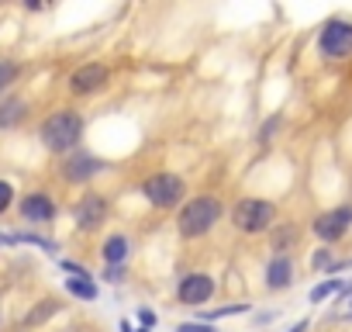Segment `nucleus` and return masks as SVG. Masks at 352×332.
Instances as JSON below:
<instances>
[{"mask_svg": "<svg viewBox=\"0 0 352 332\" xmlns=\"http://www.w3.org/2000/svg\"><path fill=\"white\" fill-rule=\"evenodd\" d=\"M38 138H42V145H45L49 152L69 156V152H76V145H80V138H83V118H80L76 111L63 107V111H56V114H49V118L42 121Z\"/></svg>", "mask_w": 352, "mask_h": 332, "instance_id": "obj_1", "label": "nucleus"}, {"mask_svg": "<svg viewBox=\"0 0 352 332\" xmlns=\"http://www.w3.org/2000/svg\"><path fill=\"white\" fill-rule=\"evenodd\" d=\"M221 215H225V205L218 198H190L176 215V229H180L184 239H201L221 222Z\"/></svg>", "mask_w": 352, "mask_h": 332, "instance_id": "obj_2", "label": "nucleus"}, {"mask_svg": "<svg viewBox=\"0 0 352 332\" xmlns=\"http://www.w3.org/2000/svg\"><path fill=\"white\" fill-rule=\"evenodd\" d=\"M232 225L239 232H245V236L273 232V225H276V205L266 201V198H242L232 208Z\"/></svg>", "mask_w": 352, "mask_h": 332, "instance_id": "obj_3", "label": "nucleus"}, {"mask_svg": "<svg viewBox=\"0 0 352 332\" xmlns=\"http://www.w3.org/2000/svg\"><path fill=\"white\" fill-rule=\"evenodd\" d=\"M142 194L152 208H176L187 198V184L176 174H152V177L142 180Z\"/></svg>", "mask_w": 352, "mask_h": 332, "instance_id": "obj_4", "label": "nucleus"}, {"mask_svg": "<svg viewBox=\"0 0 352 332\" xmlns=\"http://www.w3.org/2000/svg\"><path fill=\"white\" fill-rule=\"evenodd\" d=\"M318 49L324 59H352V21H342V18H331L321 25V35H318Z\"/></svg>", "mask_w": 352, "mask_h": 332, "instance_id": "obj_5", "label": "nucleus"}, {"mask_svg": "<svg viewBox=\"0 0 352 332\" xmlns=\"http://www.w3.org/2000/svg\"><path fill=\"white\" fill-rule=\"evenodd\" d=\"M314 236L324 242V246H331V242H338L349 229H352V208L349 205H342V208H331V211H321L318 218H314Z\"/></svg>", "mask_w": 352, "mask_h": 332, "instance_id": "obj_6", "label": "nucleus"}, {"mask_svg": "<svg viewBox=\"0 0 352 332\" xmlns=\"http://www.w3.org/2000/svg\"><path fill=\"white\" fill-rule=\"evenodd\" d=\"M211 294H214V277L204 270H194L176 284V301L180 304H204V301H211Z\"/></svg>", "mask_w": 352, "mask_h": 332, "instance_id": "obj_7", "label": "nucleus"}, {"mask_svg": "<svg viewBox=\"0 0 352 332\" xmlns=\"http://www.w3.org/2000/svg\"><path fill=\"white\" fill-rule=\"evenodd\" d=\"M63 180H69V184H87V180H94L100 170H104V159H97V156H90V152H69L66 159H63Z\"/></svg>", "mask_w": 352, "mask_h": 332, "instance_id": "obj_8", "label": "nucleus"}, {"mask_svg": "<svg viewBox=\"0 0 352 332\" xmlns=\"http://www.w3.org/2000/svg\"><path fill=\"white\" fill-rule=\"evenodd\" d=\"M107 80H111V70H107V66H100V63H87V66H80V70L69 73V90L80 94V97H87V94L104 90Z\"/></svg>", "mask_w": 352, "mask_h": 332, "instance_id": "obj_9", "label": "nucleus"}, {"mask_svg": "<svg viewBox=\"0 0 352 332\" xmlns=\"http://www.w3.org/2000/svg\"><path fill=\"white\" fill-rule=\"evenodd\" d=\"M107 215H111L107 198H100V194H83V201L76 205V229H80V232H97V229L107 222Z\"/></svg>", "mask_w": 352, "mask_h": 332, "instance_id": "obj_10", "label": "nucleus"}, {"mask_svg": "<svg viewBox=\"0 0 352 332\" xmlns=\"http://www.w3.org/2000/svg\"><path fill=\"white\" fill-rule=\"evenodd\" d=\"M21 218L35 222V225H45V222L56 218V201L45 191H32V194L21 198Z\"/></svg>", "mask_w": 352, "mask_h": 332, "instance_id": "obj_11", "label": "nucleus"}, {"mask_svg": "<svg viewBox=\"0 0 352 332\" xmlns=\"http://www.w3.org/2000/svg\"><path fill=\"white\" fill-rule=\"evenodd\" d=\"M266 291H287L294 284V260L290 256H273L266 263Z\"/></svg>", "mask_w": 352, "mask_h": 332, "instance_id": "obj_12", "label": "nucleus"}, {"mask_svg": "<svg viewBox=\"0 0 352 332\" xmlns=\"http://www.w3.org/2000/svg\"><path fill=\"white\" fill-rule=\"evenodd\" d=\"M100 256L107 267H124V260L131 256V242L124 236H107L104 246H100Z\"/></svg>", "mask_w": 352, "mask_h": 332, "instance_id": "obj_13", "label": "nucleus"}, {"mask_svg": "<svg viewBox=\"0 0 352 332\" xmlns=\"http://www.w3.org/2000/svg\"><path fill=\"white\" fill-rule=\"evenodd\" d=\"M25 114H28V104L21 97H8L4 104H0V128H14Z\"/></svg>", "mask_w": 352, "mask_h": 332, "instance_id": "obj_14", "label": "nucleus"}, {"mask_svg": "<svg viewBox=\"0 0 352 332\" xmlns=\"http://www.w3.org/2000/svg\"><path fill=\"white\" fill-rule=\"evenodd\" d=\"M66 291L73 298H80V301H97V294H100L94 277H66Z\"/></svg>", "mask_w": 352, "mask_h": 332, "instance_id": "obj_15", "label": "nucleus"}, {"mask_svg": "<svg viewBox=\"0 0 352 332\" xmlns=\"http://www.w3.org/2000/svg\"><path fill=\"white\" fill-rule=\"evenodd\" d=\"M338 291H345V280H342V277H328V280H321V284L311 287V301L318 304V301H324V298H331V294H338Z\"/></svg>", "mask_w": 352, "mask_h": 332, "instance_id": "obj_16", "label": "nucleus"}, {"mask_svg": "<svg viewBox=\"0 0 352 332\" xmlns=\"http://www.w3.org/2000/svg\"><path fill=\"white\" fill-rule=\"evenodd\" d=\"M59 308H63V304H59V301H52V298H49V301H42V308L28 315V325H38V322H45V318H52V315H56Z\"/></svg>", "mask_w": 352, "mask_h": 332, "instance_id": "obj_17", "label": "nucleus"}, {"mask_svg": "<svg viewBox=\"0 0 352 332\" xmlns=\"http://www.w3.org/2000/svg\"><path fill=\"white\" fill-rule=\"evenodd\" d=\"M14 76H18V63H11V59H0V94H4V90L14 83Z\"/></svg>", "mask_w": 352, "mask_h": 332, "instance_id": "obj_18", "label": "nucleus"}, {"mask_svg": "<svg viewBox=\"0 0 352 332\" xmlns=\"http://www.w3.org/2000/svg\"><path fill=\"white\" fill-rule=\"evenodd\" d=\"M245 308H249V304H228V308H214V311H208V315H204V322L211 325L214 318H225V315H239V311H245Z\"/></svg>", "mask_w": 352, "mask_h": 332, "instance_id": "obj_19", "label": "nucleus"}, {"mask_svg": "<svg viewBox=\"0 0 352 332\" xmlns=\"http://www.w3.org/2000/svg\"><path fill=\"white\" fill-rule=\"evenodd\" d=\"M173 332H218L214 325H208V322H180Z\"/></svg>", "mask_w": 352, "mask_h": 332, "instance_id": "obj_20", "label": "nucleus"}, {"mask_svg": "<svg viewBox=\"0 0 352 332\" xmlns=\"http://www.w3.org/2000/svg\"><path fill=\"white\" fill-rule=\"evenodd\" d=\"M11 201H14V187H11L8 180H0V215L11 208Z\"/></svg>", "mask_w": 352, "mask_h": 332, "instance_id": "obj_21", "label": "nucleus"}, {"mask_svg": "<svg viewBox=\"0 0 352 332\" xmlns=\"http://www.w3.org/2000/svg\"><path fill=\"white\" fill-rule=\"evenodd\" d=\"M311 267H314V270H321V267H324V270H331V249H318V253H314V260H311Z\"/></svg>", "mask_w": 352, "mask_h": 332, "instance_id": "obj_22", "label": "nucleus"}, {"mask_svg": "<svg viewBox=\"0 0 352 332\" xmlns=\"http://www.w3.org/2000/svg\"><path fill=\"white\" fill-rule=\"evenodd\" d=\"M104 280H107V284H121V280H124V267H107V270H104Z\"/></svg>", "mask_w": 352, "mask_h": 332, "instance_id": "obj_23", "label": "nucleus"}, {"mask_svg": "<svg viewBox=\"0 0 352 332\" xmlns=\"http://www.w3.org/2000/svg\"><path fill=\"white\" fill-rule=\"evenodd\" d=\"M63 270H66V273H73V277H90V270H87V267H80V263H69V260H63Z\"/></svg>", "mask_w": 352, "mask_h": 332, "instance_id": "obj_24", "label": "nucleus"}, {"mask_svg": "<svg viewBox=\"0 0 352 332\" xmlns=\"http://www.w3.org/2000/svg\"><path fill=\"white\" fill-rule=\"evenodd\" d=\"M138 322H142V329H152V325H155V311L142 308V311H138Z\"/></svg>", "mask_w": 352, "mask_h": 332, "instance_id": "obj_25", "label": "nucleus"}, {"mask_svg": "<svg viewBox=\"0 0 352 332\" xmlns=\"http://www.w3.org/2000/svg\"><path fill=\"white\" fill-rule=\"evenodd\" d=\"M121 332H148V329H142V325H131V322H121Z\"/></svg>", "mask_w": 352, "mask_h": 332, "instance_id": "obj_26", "label": "nucleus"}, {"mask_svg": "<svg viewBox=\"0 0 352 332\" xmlns=\"http://www.w3.org/2000/svg\"><path fill=\"white\" fill-rule=\"evenodd\" d=\"M290 332H307V318H300V322H297V325H294Z\"/></svg>", "mask_w": 352, "mask_h": 332, "instance_id": "obj_27", "label": "nucleus"}, {"mask_svg": "<svg viewBox=\"0 0 352 332\" xmlns=\"http://www.w3.org/2000/svg\"><path fill=\"white\" fill-rule=\"evenodd\" d=\"M11 242H18L14 236H4V232H0V246H11Z\"/></svg>", "mask_w": 352, "mask_h": 332, "instance_id": "obj_28", "label": "nucleus"}, {"mask_svg": "<svg viewBox=\"0 0 352 332\" xmlns=\"http://www.w3.org/2000/svg\"><path fill=\"white\" fill-rule=\"evenodd\" d=\"M345 315H349V318H352V304H349V311H345Z\"/></svg>", "mask_w": 352, "mask_h": 332, "instance_id": "obj_29", "label": "nucleus"}]
</instances>
